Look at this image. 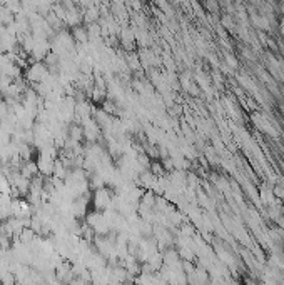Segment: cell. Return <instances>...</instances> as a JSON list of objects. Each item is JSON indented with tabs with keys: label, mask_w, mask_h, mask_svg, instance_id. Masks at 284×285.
I'll use <instances>...</instances> for the list:
<instances>
[{
	"label": "cell",
	"mask_w": 284,
	"mask_h": 285,
	"mask_svg": "<svg viewBox=\"0 0 284 285\" xmlns=\"http://www.w3.org/2000/svg\"><path fill=\"white\" fill-rule=\"evenodd\" d=\"M112 195H111V192H109L106 187H102V189H97L96 190V194H94V207H96V210L99 212V210H104V209H107L109 205H111V202H112Z\"/></svg>",
	"instance_id": "cell-1"
},
{
	"label": "cell",
	"mask_w": 284,
	"mask_h": 285,
	"mask_svg": "<svg viewBox=\"0 0 284 285\" xmlns=\"http://www.w3.org/2000/svg\"><path fill=\"white\" fill-rule=\"evenodd\" d=\"M72 37H74V40L77 43H82V45L87 43V42H89V32H87V27H82V25L74 27Z\"/></svg>",
	"instance_id": "cell-2"
}]
</instances>
